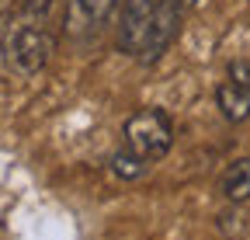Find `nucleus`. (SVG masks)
Instances as JSON below:
<instances>
[{
  "label": "nucleus",
  "mask_w": 250,
  "mask_h": 240,
  "mask_svg": "<svg viewBox=\"0 0 250 240\" xmlns=\"http://www.w3.org/2000/svg\"><path fill=\"white\" fill-rule=\"evenodd\" d=\"M56 52V35L49 32V21L21 18L4 32V59L14 73H39Z\"/></svg>",
  "instance_id": "obj_1"
},
{
  "label": "nucleus",
  "mask_w": 250,
  "mask_h": 240,
  "mask_svg": "<svg viewBox=\"0 0 250 240\" xmlns=\"http://www.w3.org/2000/svg\"><path fill=\"white\" fill-rule=\"evenodd\" d=\"M62 4V0H24L21 4V18H35V21H49L52 11Z\"/></svg>",
  "instance_id": "obj_9"
},
{
  "label": "nucleus",
  "mask_w": 250,
  "mask_h": 240,
  "mask_svg": "<svg viewBox=\"0 0 250 240\" xmlns=\"http://www.w3.org/2000/svg\"><path fill=\"white\" fill-rule=\"evenodd\" d=\"M125 136V150L136 153L143 164H156L170 153V143H174V122L164 108H143L136 115H129V122L122 129Z\"/></svg>",
  "instance_id": "obj_2"
},
{
  "label": "nucleus",
  "mask_w": 250,
  "mask_h": 240,
  "mask_svg": "<svg viewBox=\"0 0 250 240\" xmlns=\"http://www.w3.org/2000/svg\"><path fill=\"white\" fill-rule=\"evenodd\" d=\"M181 14H184V4L181 0H156V11H153V24H149V35L143 42V52H139V63H156L170 42L177 39L181 32Z\"/></svg>",
  "instance_id": "obj_3"
},
{
  "label": "nucleus",
  "mask_w": 250,
  "mask_h": 240,
  "mask_svg": "<svg viewBox=\"0 0 250 240\" xmlns=\"http://www.w3.org/2000/svg\"><path fill=\"white\" fill-rule=\"evenodd\" d=\"M226 77H233L243 87H250V59H236V63H229V73Z\"/></svg>",
  "instance_id": "obj_10"
},
{
  "label": "nucleus",
  "mask_w": 250,
  "mask_h": 240,
  "mask_svg": "<svg viewBox=\"0 0 250 240\" xmlns=\"http://www.w3.org/2000/svg\"><path fill=\"white\" fill-rule=\"evenodd\" d=\"M111 171H115L118 177H125V181H132V177H143V174L149 171V164H143L136 153H129V150H122V153L111 157Z\"/></svg>",
  "instance_id": "obj_8"
},
{
  "label": "nucleus",
  "mask_w": 250,
  "mask_h": 240,
  "mask_svg": "<svg viewBox=\"0 0 250 240\" xmlns=\"http://www.w3.org/2000/svg\"><path fill=\"white\" fill-rule=\"evenodd\" d=\"M118 0H70L66 7V32L70 35H98L115 14Z\"/></svg>",
  "instance_id": "obj_5"
},
{
  "label": "nucleus",
  "mask_w": 250,
  "mask_h": 240,
  "mask_svg": "<svg viewBox=\"0 0 250 240\" xmlns=\"http://www.w3.org/2000/svg\"><path fill=\"white\" fill-rule=\"evenodd\" d=\"M184 7H198V4H205V0H181Z\"/></svg>",
  "instance_id": "obj_11"
},
{
  "label": "nucleus",
  "mask_w": 250,
  "mask_h": 240,
  "mask_svg": "<svg viewBox=\"0 0 250 240\" xmlns=\"http://www.w3.org/2000/svg\"><path fill=\"white\" fill-rule=\"evenodd\" d=\"M215 105L223 111V118H229V122H247L250 118V87L236 84L233 77H226L215 87Z\"/></svg>",
  "instance_id": "obj_6"
},
{
  "label": "nucleus",
  "mask_w": 250,
  "mask_h": 240,
  "mask_svg": "<svg viewBox=\"0 0 250 240\" xmlns=\"http://www.w3.org/2000/svg\"><path fill=\"white\" fill-rule=\"evenodd\" d=\"M153 11H156V0H125L122 4V21H118V49L122 52L139 59L143 42L149 35V24H153Z\"/></svg>",
  "instance_id": "obj_4"
},
{
  "label": "nucleus",
  "mask_w": 250,
  "mask_h": 240,
  "mask_svg": "<svg viewBox=\"0 0 250 240\" xmlns=\"http://www.w3.org/2000/svg\"><path fill=\"white\" fill-rule=\"evenodd\" d=\"M219 188H223V195L229 202H247L250 198V157L233 160L223 174V181H219Z\"/></svg>",
  "instance_id": "obj_7"
}]
</instances>
